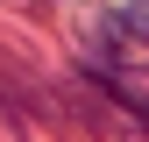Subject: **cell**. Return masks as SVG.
I'll list each match as a JSON object with an SVG mask.
<instances>
[{
    "label": "cell",
    "instance_id": "obj_1",
    "mask_svg": "<svg viewBox=\"0 0 149 142\" xmlns=\"http://www.w3.org/2000/svg\"><path fill=\"white\" fill-rule=\"evenodd\" d=\"M107 114H114V142H149V106L142 100H128L107 85Z\"/></svg>",
    "mask_w": 149,
    "mask_h": 142
},
{
    "label": "cell",
    "instance_id": "obj_2",
    "mask_svg": "<svg viewBox=\"0 0 149 142\" xmlns=\"http://www.w3.org/2000/svg\"><path fill=\"white\" fill-rule=\"evenodd\" d=\"M121 29H135L142 43H149V0H128V7H121Z\"/></svg>",
    "mask_w": 149,
    "mask_h": 142
},
{
    "label": "cell",
    "instance_id": "obj_3",
    "mask_svg": "<svg viewBox=\"0 0 149 142\" xmlns=\"http://www.w3.org/2000/svg\"><path fill=\"white\" fill-rule=\"evenodd\" d=\"M0 142H29V135H22V121H14V106H7V100H0Z\"/></svg>",
    "mask_w": 149,
    "mask_h": 142
}]
</instances>
